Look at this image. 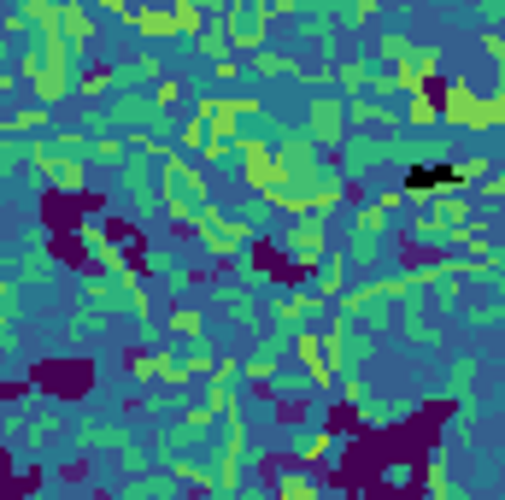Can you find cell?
Returning <instances> with one entry per match:
<instances>
[{"label": "cell", "mask_w": 505, "mask_h": 500, "mask_svg": "<svg viewBox=\"0 0 505 500\" xmlns=\"http://www.w3.org/2000/svg\"><path fill=\"white\" fill-rule=\"evenodd\" d=\"M277 500H323V495L306 471H288V477H277Z\"/></svg>", "instance_id": "15"}, {"label": "cell", "mask_w": 505, "mask_h": 500, "mask_svg": "<svg viewBox=\"0 0 505 500\" xmlns=\"http://www.w3.org/2000/svg\"><path fill=\"white\" fill-rule=\"evenodd\" d=\"M341 88H370V65H359V59H341Z\"/></svg>", "instance_id": "23"}, {"label": "cell", "mask_w": 505, "mask_h": 500, "mask_svg": "<svg viewBox=\"0 0 505 500\" xmlns=\"http://www.w3.org/2000/svg\"><path fill=\"white\" fill-rule=\"evenodd\" d=\"M195 118L211 129V142L236 154V142H241L236 124H241V118H259V100H252V95H200Z\"/></svg>", "instance_id": "2"}, {"label": "cell", "mask_w": 505, "mask_h": 500, "mask_svg": "<svg viewBox=\"0 0 505 500\" xmlns=\"http://www.w3.org/2000/svg\"><path fill=\"white\" fill-rule=\"evenodd\" d=\"M500 124H505V83L488 95V129H500Z\"/></svg>", "instance_id": "31"}, {"label": "cell", "mask_w": 505, "mask_h": 500, "mask_svg": "<svg viewBox=\"0 0 505 500\" xmlns=\"http://www.w3.org/2000/svg\"><path fill=\"white\" fill-rule=\"evenodd\" d=\"M77 88H83V95H106V88H112V71H88Z\"/></svg>", "instance_id": "33"}, {"label": "cell", "mask_w": 505, "mask_h": 500, "mask_svg": "<svg viewBox=\"0 0 505 500\" xmlns=\"http://www.w3.org/2000/svg\"><path fill=\"white\" fill-rule=\"evenodd\" d=\"M341 188H347L341 177H329V183H318V188H311V218L335 212V206H341Z\"/></svg>", "instance_id": "19"}, {"label": "cell", "mask_w": 505, "mask_h": 500, "mask_svg": "<svg viewBox=\"0 0 505 500\" xmlns=\"http://www.w3.org/2000/svg\"><path fill=\"white\" fill-rule=\"evenodd\" d=\"M377 47H382V59H388L393 71H400V65H406V59L418 54V42H411V36H400V29H388V36H382Z\"/></svg>", "instance_id": "16"}, {"label": "cell", "mask_w": 505, "mask_h": 500, "mask_svg": "<svg viewBox=\"0 0 505 500\" xmlns=\"http://www.w3.org/2000/svg\"><path fill=\"white\" fill-rule=\"evenodd\" d=\"M306 136H311V147H341V142H347V100H341V95H318V100H311Z\"/></svg>", "instance_id": "6"}, {"label": "cell", "mask_w": 505, "mask_h": 500, "mask_svg": "<svg viewBox=\"0 0 505 500\" xmlns=\"http://www.w3.org/2000/svg\"><path fill=\"white\" fill-rule=\"evenodd\" d=\"M311 312H318V300H311V295H300V300H282V306H277V318H282V324H306Z\"/></svg>", "instance_id": "21"}, {"label": "cell", "mask_w": 505, "mask_h": 500, "mask_svg": "<svg viewBox=\"0 0 505 500\" xmlns=\"http://www.w3.org/2000/svg\"><path fill=\"white\" fill-rule=\"evenodd\" d=\"M159 183H165V206L177 224H195L200 212H206V188H200V171L195 165H183V159H159Z\"/></svg>", "instance_id": "1"}, {"label": "cell", "mask_w": 505, "mask_h": 500, "mask_svg": "<svg viewBox=\"0 0 505 500\" xmlns=\"http://www.w3.org/2000/svg\"><path fill=\"white\" fill-rule=\"evenodd\" d=\"M236 154H241V177H247V188L270 195L277 183H288V177H282V159H277V147H270V142H252V136H241Z\"/></svg>", "instance_id": "5"}, {"label": "cell", "mask_w": 505, "mask_h": 500, "mask_svg": "<svg viewBox=\"0 0 505 500\" xmlns=\"http://www.w3.org/2000/svg\"><path fill=\"white\" fill-rule=\"evenodd\" d=\"M42 124H47V112H42V106H24V112L12 118V129H18V136H29V129H42Z\"/></svg>", "instance_id": "29"}, {"label": "cell", "mask_w": 505, "mask_h": 500, "mask_svg": "<svg viewBox=\"0 0 505 500\" xmlns=\"http://www.w3.org/2000/svg\"><path fill=\"white\" fill-rule=\"evenodd\" d=\"M177 95H183V88H177V77H159V83H153V112H159V106H170Z\"/></svg>", "instance_id": "30"}, {"label": "cell", "mask_w": 505, "mask_h": 500, "mask_svg": "<svg viewBox=\"0 0 505 500\" xmlns=\"http://www.w3.org/2000/svg\"><path fill=\"white\" fill-rule=\"evenodd\" d=\"M211 365H218V359H211L206 347H195V354L183 359V377H211Z\"/></svg>", "instance_id": "28"}, {"label": "cell", "mask_w": 505, "mask_h": 500, "mask_svg": "<svg viewBox=\"0 0 505 500\" xmlns=\"http://www.w3.org/2000/svg\"><path fill=\"white\" fill-rule=\"evenodd\" d=\"M382 229H388V212H382V206H365V212H359V236H370V242H377Z\"/></svg>", "instance_id": "26"}, {"label": "cell", "mask_w": 505, "mask_h": 500, "mask_svg": "<svg viewBox=\"0 0 505 500\" xmlns=\"http://www.w3.org/2000/svg\"><path fill=\"white\" fill-rule=\"evenodd\" d=\"M435 118H441V100H435V95H411V100H406V124L429 129Z\"/></svg>", "instance_id": "17"}, {"label": "cell", "mask_w": 505, "mask_h": 500, "mask_svg": "<svg viewBox=\"0 0 505 500\" xmlns=\"http://www.w3.org/2000/svg\"><path fill=\"white\" fill-rule=\"evenodd\" d=\"M241 371H247V377H259V383H265V377L277 371V365H270V354H259V359H247V365H241Z\"/></svg>", "instance_id": "35"}, {"label": "cell", "mask_w": 505, "mask_h": 500, "mask_svg": "<svg viewBox=\"0 0 505 500\" xmlns=\"http://www.w3.org/2000/svg\"><path fill=\"white\" fill-rule=\"evenodd\" d=\"M129 24H136V36H141V42H170V36H177L170 12H153V6H141V12H129Z\"/></svg>", "instance_id": "14"}, {"label": "cell", "mask_w": 505, "mask_h": 500, "mask_svg": "<svg viewBox=\"0 0 505 500\" xmlns=\"http://www.w3.org/2000/svg\"><path fill=\"white\" fill-rule=\"evenodd\" d=\"M195 224H200V236H206V254H218V259H236L241 247H247V236H252L247 218H224L218 206H206Z\"/></svg>", "instance_id": "4"}, {"label": "cell", "mask_w": 505, "mask_h": 500, "mask_svg": "<svg viewBox=\"0 0 505 500\" xmlns=\"http://www.w3.org/2000/svg\"><path fill=\"white\" fill-rule=\"evenodd\" d=\"M170 329H177L183 342H200V336H206V318H200L195 306H177V312H170Z\"/></svg>", "instance_id": "18"}, {"label": "cell", "mask_w": 505, "mask_h": 500, "mask_svg": "<svg viewBox=\"0 0 505 500\" xmlns=\"http://www.w3.org/2000/svg\"><path fill=\"white\" fill-rule=\"evenodd\" d=\"M329 442H335V436H329V429H318V436L300 447V459H323V454H329Z\"/></svg>", "instance_id": "32"}, {"label": "cell", "mask_w": 505, "mask_h": 500, "mask_svg": "<svg viewBox=\"0 0 505 500\" xmlns=\"http://www.w3.org/2000/svg\"><path fill=\"white\" fill-rule=\"evenodd\" d=\"M265 24H270V6H236L229 12V47H241V54H259V42H265Z\"/></svg>", "instance_id": "9"}, {"label": "cell", "mask_w": 505, "mask_h": 500, "mask_svg": "<svg viewBox=\"0 0 505 500\" xmlns=\"http://www.w3.org/2000/svg\"><path fill=\"white\" fill-rule=\"evenodd\" d=\"M265 206L288 212V224H294V218H311V188H300V183H277V188L265 195Z\"/></svg>", "instance_id": "13"}, {"label": "cell", "mask_w": 505, "mask_h": 500, "mask_svg": "<svg viewBox=\"0 0 505 500\" xmlns=\"http://www.w3.org/2000/svg\"><path fill=\"white\" fill-rule=\"evenodd\" d=\"M129 371H136L141 383H188L183 359H170V354H136L129 359Z\"/></svg>", "instance_id": "11"}, {"label": "cell", "mask_w": 505, "mask_h": 500, "mask_svg": "<svg viewBox=\"0 0 505 500\" xmlns=\"http://www.w3.org/2000/svg\"><path fill=\"white\" fill-rule=\"evenodd\" d=\"M0 95H12V71H0Z\"/></svg>", "instance_id": "39"}, {"label": "cell", "mask_w": 505, "mask_h": 500, "mask_svg": "<svg viewBox=\"0 0 505 500\" xmlns=\"http://www.w3.org/2000/svg\"><path fill=\"white\" fill-rule=\"evenodd\" d=\"M170 24H177V36H195L200 29V6H188V0L183 6H170Z\"/></svg>", "instance_id": "24"}, {"label": "cell", "mask_w": 505, "mask_h": 500, "mask_svg": "<svg viewBox=\"0 0 505 500\" xmlns=\"http://www.w3.org/2000/svg\"><path fill=\"white\" fill-rule=\"evenodd\" d=\"M441 118H447L452 129H488V95H476L470 83H447Z\"/></svg>", "instance_id": "7"}, {"label": "cell", "mask_w": 505, "mask_h": 500, "mask_svg": "<svg viewBox=\"0 0 505 500\" xmlns=\"http://www.w3.org/2000/svg\"><path fill=\"white\" fill-rule=\"evenodd\" d=\"M252 59H259V71H270V77H282V71H294V65H288V59H282V54H252Z\"/></svg>", "instance_id": "34"}, {"label": "cell", "mask_w": 505, "mask_h": 500, "mask_svg": "<svg viewBox=\"0 0 505 500\" xmlns=\"http://www.w3.org/2000/svg\"><path fill=\"white\" fill-rule=\"evenodd\" d=\"M54 183L65 188V195H77V188H83V159H59V165H54Z\"/></svg>", "instance_id": "22"}, {"label": "cell", "mask_w": 505, "mask_h": 500, "mask_svg": "<svg viewBox=\"0 0 505 500\" xmlns=\"http://www.w3.org/2000/svg\"><path fill=\"white\" fill-rule=\"evenodd\" d=\"M0 54H6V42H0Z\"/></svg>", "instance_id": "40"}, {"label": "cell", "mask_w": 505, "mask_h": 500, "mask_svg": "<svg viewBox=\"0 0 505 500\" xmlns=\"http://www.w3.org/2000/svg\"><path fill=\"white\" fill-rule=\"evenodd\" d=\"M54 36L70 47V54H83V47H95V18L77 12V6H59V29Z\"/></svg>", "instance_id": "12"}, {"label": "cell", "mask_w": 505, "mask_h": 500, "mask_svg": "<svg viewBox=\"0 0 505 500\" xmlns=\"http://www.w3.org/2000/svg\"><path fill=\"white\" fill-rule=\"evenodd\" d=\"M341 277H347V259H341V254H329V259H323V295H335V288H341Z\"/></svg>", "instance_id": "27"}, {"label": "cell", "mask_w": 505, "mask_h": 500, "mask_svg": "<svg viewBox=\"0 0 505 500\" xmlns=\"http://www.w3.org/2000/svg\"><path fill=\"white\" fill-rule=\"evenodd\" d=\"M177 477L183 483H211V471H200V465H177Z\"/></svg>", "instance_id": "38"}, {"label": "cell", "mask_w": 505, "mask_h": 500, "mask_svg": "<svg viewBox=\"0 0 505 500\" xmlns=\"http://www.w3.org/2000/svg\"><path fill=\"white\" fill-rule=\"evenodd\" d=\"M294 354L306 359V377H311V388H329V383H335V371H329V359H323V336H311V329H294Z\"/></svg>", "instance_id": "10"}, {"label": "cell", "mask_w": 505, "mask_h": 500, "mask_svg": "<svg viewBox=\"0 0 505 500\" xmlns=\"http://www.w3.org/2000/svg\"><path fill=\"white\" fill-rule=\"evenodd\" d=\"M429 495H435V500H452V483H447V454H441V447L429 454Z\"/></svg>", "instance_id": "20"}, {"label": "cell", "mask_w": 505, "mask_h": 500, "mask_svg": "<svg viewBox=\"0 0 505 500\" xmlns=\"http://www.w3.org/2000/svg\"><path fill=\"white\" fill-rule=\"evenodd\" d=\"M88 300L95 306H118V283L112 277H88Z\"/></svg>", "instance_id": "25"}, {"label": "cell", "mask_w": 505, "mask_h": 500, "mask_svg": "<svg viewBox=\"0 0 505 500\" xmlns=\"http://www.w3.org/2000/svg\"><path fill=\"white\" fill-rule=\"evenodd\" d=\"M124 154V142H118V136H106V142H95V159H118Z\"/></svg>", "instance_id": "36"}, {"label": "cell", "mask_w": 505, "mask_h": 500, "mask_svg": "<svg viewBox=\"0 0 505 500\" xmlns=\"http://www.w3.org/2000/svg\"><path fill=\"white\" fill-rule=\"evenodd\" d=\"M277 242H282V254L294 259V265H306V271L329 259V229H323V218H294Z\"/></svg>", "instance_id": "3"}, {"label": "cell", "mask_w": 505, "mask_h": 500, "mask_svg": "<svg viewBox=\"0 0 505 500\" xmlns=\"http://www.w3.org/2000/svg\"><path fill=\"white\" fill-rule=\"evenodd\" d=\"M400 200H406L400 188H382V195H377V206H382V212H400Z\"/></svg>", "instance_id": "37"}, {"label": "cell", "mask_w": 505, "mask_h": 500, "mask_svg": "<svg viewBox=\"0 0 505 500\" xmlns=\"http://www.w3.org/2000/svg\"><path fill=\"white\" fill-rule=\"evenodd\" d=\"M277 159H282V177H288V183L300 177V188H318V147H311L306 129H288L277 142Z\"/></svg>", "instance_id": "8"}]
</instances>
